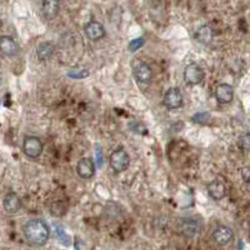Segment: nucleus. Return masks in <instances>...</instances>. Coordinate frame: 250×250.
<instances>
[{
  "label": "nucleus",
  "instance_id": "obj_1",
  "mask_svg": "<svg viewBox=\"0 0 250 250\" xmlns=\"http://www.w3.org/2000/svg\"><path fill=\"white\" fill-rule=\"evenodd\" d=\"M23 233L29 244L34 247H43L48 243L50 230L46 223L42 219H31L23 228Z\"/></svg>",
  "mask_w": 250,
  "mask_h": 250
},
{
  "label": "nucleus",
  "instance_id": "obj_2",
  "mask_svg": "<svg viewBox=\"0 0 250 250\" xmlns=\"http://www.w3.org/2000/svg\"><path fill=\"white\" fill-rule=\"evenodd\" d=\"M130 165V156L124 149H117L110 155V167L115 173H123Z\"/></svg>",
  "mask_w": 250,
  "mask_h": 250
},
{
  "label": "nucleus",
  "instance_id": "obj_3",
  "mask_svg": "<svg viewBox=\"0 0 250 250\" xmlns=\"http://www.w3.org/2000/svg\"><path fill=\"white\" fill-rule=\"evenodd\" d=\"M23 151L30 159H37L43 153V143L37 137H25L23 142Z\"/></svg>",
  "mask_w": 250,
  "mask_h": 250
},
{
  "label": "nucleus",
  "instance_id": "obj_4",
  "mask_svg": "<svg viewBox=\"0 0 250 250\" xmlns=\"http://www.w3.org/2000/svg\"><path fill=\"white\" fill-rule=\"evenodd\" d=\"M184 80L188 85H198L204 80V70L196 62H191L185 68Z\"/></svg>",
  "mask_w": 250,
  "mask_h": 250
},
{
  "label": "nucleus",
  "instance_id": "obj_5",
  "mask_svg": "<svg viewBox=\"0 0 250 250\" xmlns=\"http://www.w3.org/2000/svg\"><path fill=\"white\" fill-rule=\"evenodd\" d=\"M202 230V223L199 219L184 218L180 220V231L187 238H194Z\"/></svg>",
  "mask_w": 250,
  "mask_h": 250
},
{
  "label": "nucleus",
  "instance_id": "obj_6",
  "mask_svg": "<svg viewBox=\"0 0 250 250\" xmlns=\"http://www.w3.org/2000/svg\"><path fill=\"white\" fill-rule=\"evenodd\" d=\"M163 104L165 108L174 110V109H179L183 105V94L179 88H170L164 95Z\"/></svg>",
  "mask_w": 250,
  "mask_h": 250
},
{
  "label": "nucleus",
  "instance_id": "obj_7",
  "mask_svg": "<svg viewBox=\"0 0 250 250\" xmlns=\"http://www.w3.org/2000/svg\"><path fill=\"white\" fill-rule=\"evenodd\" d=\"M234 239V234L233 230H231L230 228L225 227V225H219L214 229L213 231V240L218 245H224L230 244L233 242Z\"/></svg>",
  "mask_w": 250,
  "mask_h": 250
},
{
  "label": "nucleus",
  "instance_id": "obj_8",
  "mask_svg": "<svg viewBox=\"0 0 250 250\" xmlns=\"http://www.w3.org/2000/svg\"><path fill=\"white\" fill-rule=\"evenodd\" d=\"M0 51L5 57L13 58L19 54V45L14 40V38L3 35V37H0Z\"/></svg>",
  "mask_w": 250,
  "mask_h": 250
},
{
  "label": "nucleus",
  "instance_id": "obj_9",
  "mask_svg": "<svg viewBox=\"0 0 250 250\" xmlns=\"http://www.w3.org/2000/svg\"><path fill=\"white\" fill-rule=\"evenodd\" d=\"M84 33H85L88 39L93 40V42H98V40L105 37V28L99 21H89L84 26Z\"/></svg>",
  "mask_w": 250,
  "mask_h": 250
},
{
  "label": "nucleus",
  "instance_id": "obj_10",
  "mask_svg": "<svg viewBox=\"0 0 250 250\" xmlns=\"http://www.w3.org/2000/svg\"><path fill=\"white\" fill-rule=\"evenodd\" d=\"M77 173L82 179H91L95 174V164L90 158H83L78 162Z\"/></svg>",
  "mask_w": 250,
  "mask_h": 250
},
{
  "label": "nucleus",
  "instance_id": "obj_11",
  "mask_svg": "<svg viewBox=\"0 0 250 250\" xmlns=\"http://www.w3.org/2000/svg\"><path fill=\"white\" fill-rule=\"evenodd\" d=\"M134 77L142 84H149L153 79V71L146 62H138L134 66Z\"/></svg>",
  "mask_w": 250,
  "mask_h": 250
},
{
  "label": "nucleus",
  "instance_id": "obj_12",
  "mask_svg": "<svg viewBox=\"0 0 250 250\" xmlns=\"http://www.w3.org/2000/svg\"><path fill=\"white\" fill-rule=\"evenodd\" d=\"M3 208L8 214H17L21 209V200L18 194L13 193V191L6 194L3 200Z\"/></svg>",
  "mask_w": 250,
  "mask_h": 250
},
{
  "label": "nucleus",
  "instance_id": "obj_13",
  "mask_svg": "<svg viewBox=\"0 0 250 250\" xmlns=\"http://www.w3.org/2000/svg\"><path fill=\"white\" fill-rule=\"evenodd\" d=\"M215 98L220 104H229L234 98V89L229 84H220L215 89Z\"/></svg>",
  "mask_w": 250,
  "mask_h": 250
},
{
  "label": "nucleus",
  "instance_id": "obj_14",
  "mask_svg": "<svg viewBox=\"0 0 250 250\" xmlns=\"http://www.w3.org/2000/svg\"><path fill=\"white\" fill-rule=\"evenodd\" d=\"M208 193L213 200H222L227 195V187L222 180L215 179L208 185Z\"/></svg>",
  "mask_w": 250,
  "mask_h": 250
},
{
  "label": "nucleus",
  "instance_id": "obj_15",
  "mask_svg": "<svg viewBox=\"0 0 250 250\" xmlns=\"http://www.w3.org/2000/svg\"><path fill=\"white\" fill-rule=\"evenodd\" d=\"M60 10V3L59 1H54V0H49V1H44L42 5V14L46 20H53L58 17Z\"/></svg>",
  "mask_w": 250,
  "mask_h": 250
},
{
  "label": "nucleus",
  "instance_id": "obj_16",
  "mask_svg": "<svg viewBox=\"0 0 250 250\" xmlns=\"http://www.w3.org/2000/svg\"><path fill=\"white\" fill-rule=\"evenodd\" d=\"M53 54H54V45L50 42H44V43L38 45L37 55L39 58V60H42V62H45V60L50 59Z\"/></svg>",
  "mask_w": 250,
  "mask_h": 250
},
{
  "label": "nucleus",
  "instance_id": "obj_17",
  "mask_svg": "<svg viewBox=\"0 0 250 250\" xmlns=\"http://www.w3.org/2000/svg\"><path fill=\"white\" fill-rule=\"evenodd\" d=\"M195 38L198 42H200V43H209L211 40V38H213V30H211V28L209 25H203L202 28H199L196 30Z\"/></svg>",
  "mask_w": 250,
  "mask_h": 250
},
{
  "label": "nucleus",
  "instance_id": "obj_18",
  "mask_svg": "<svg viewBox=\"0 0 250 250\" xmlns=\"http://www.w3.org/2000/svg\"><path fill=\"white\" fill-rule=\"evenodd\" d=\"M239 145L244 150H249V133L243 134L242 137L239 138Z\"/></svg>",
  "mask_w": 250,
  "mask_h": 250
},
{
  "label": "nucleus",
  "instance_id": "obj_19",
  "mask_svg": "<svg viewBox=\"0 0 250 250\" xmlns=\"http://www.w3.org/2000/svg\"><path fill=\"white\" fill-rule=\"evenodd\" d=\"M144 44V39L143 38H139V39H135V40H131V43L129 44V50L131 51V53H134V51H137L138 49L140 48V46Z\"/></svg>",
  "mask_w": 250,
  "mask_h": 250
},
{
  "label": "nucleus",
  "instance_id": "obj_20",
  "mask_svg": "<svg viewBox=\"0 0 250 250\" xmlns=\"http://www.w3.org/2000/svg\"><path fill=\"white\" fill-rule=\"evenodd\" d=\"M242 176H243V179L245 180V182H249V168H244L242 170Z\"/></svg>",
  "mask_w": 250,
  "mask_h": 250
}]
</instances>
